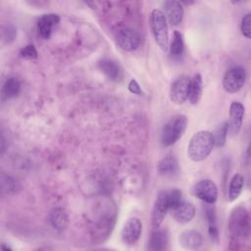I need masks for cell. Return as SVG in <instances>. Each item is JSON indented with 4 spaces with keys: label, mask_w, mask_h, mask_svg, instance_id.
<instances>
[{
    "label": "cell",
    "mask_w": 251,
    "mask_h": 251,
    "mask_svg": "<svg viewBox=\"0 0 251 251\" xmlns=\"http://www.w3.org/2000/svg\"><path fill=\"white\" fill-rule=\"evenodd\" d=\"M215 146L213 133L208 130H200L190 138L187 155L193 162H200L206 159Z\"/></svg>",
    "instance_id": "1"
},
{
    "label": "cell",
    "mask_w": 251,
    "mask_h": 251,
    "mask_svg": "<svg viewBox=\"0 0 251 251\" xmlns=\"http://www.w3.org/2000/svg\"><path fill=\"white\" fill-rule=\"evenodd\" d=\"M228 230L231 236V243L238 244L240 240L247 239L250 235V219L246 208L235 207L229 216Z\"/></svg>",
    "instance_id": "2"
},
{
    "label": "cell",
    "mask_w": 251,
    "mask_h": 251,
    "mask_svg": "<svg viewBox=\"0 0 251 251\" xmlns=\"http://www.w3.org/2000/svg\"><path fill=\"white\" fill-rule=\"evenodd\" d=\"M149 25L152 34L159 47L167 52L169 49V31L165 13L160 9H154L150 13Z\"/></svg>",
    "instance_id": "3"
},
{
    "label": "cell",
    "mask_w": 251,
    "mask_h": 251,
    "mask_svg": "<svg viewBox=\"0 0 251 251\" xmlns=\"http://www.w3.org/2000/svg\"><path fill=\"white\" fill-rule=\"evenodd\" d=\"M187 118L184 115L172 117L164 126L161 133V142L164 146H172L178 141L185 132Z\"/></svg>",
    "instance_id": "4"
},
{
    "label": "cell",
    "mask_w": 251,
    "mask_h": 251,
    "mask_svg": "<svg viewBox=\"0 0 251 251\" xmlns=\"http://www.w3.org/2000/svg\"><path fill=\"white\" fill-rule=\"evenodd\" d=\"M246 79L245 70L241 67H234L229 69L224 75L223 87L228 93H235L239 91Z\"/></svg>",
    "instance_id": "5"
},
{
    "label": "cell",
    "mask_w": 251,
    "mask_h": 251,
    "mask_svg": "<svg viewBox=\"0 0 251 251\" xmlns=\"http://www.w3.org/2000/svg\"><path fill=\"white\" fill-rule=\"evenodd\" d=\"M116 42L118 46L125 51L135 50L140 43L138 32L130 27H122L116 32Z\"/></svg>",
    "instance_id": "6"
},
{
    "label": "cell",
    "mask_w": 251,
    "mask_h": 251,
    "mask_svg": "<svg viewBox=\"0 0 251 251\" xmlns=\"http://www.w3.org/2000/svg\"><path fill=\"white\" fill-rule=\"evenodd\" d=\"M190 78L187 76L177 77L171 85L170 99L176 105L183 104L188 100Z\"/></svg>",
    "instance_id": "7"
},
{
    "label": "cell",
    "mask_w": 251,
    "mask_h": 251,
    "mask_svg": "<svg viewBox=\"0 0 251 251\" xmlns=\"http://www.w3.org/2000/svg\"><path fill=\"white\" fill-rule=\"evenodd\" d=\"M193 193L202 201L214 204L218 198V188L216 183L211 179L199 180L193 186Z\"/></svg>",
    "instance_id": "8"
},
{
    "label": "cell",
    "mask_w": 251,
    "mask_h": 251,
    "mask_svg": "<svg viewBox=\"0 0 251 251\" xmlns=\"http://www.w3.org/2000/svg\"><path fill=\"white\" fill-rule=\"evenodd\" d=\"M142 231V223L140 222L139 219L137 218H130L128 219L121 231V237L124 243L128 244V245H133L135 244Z\"/></svg>",
    "instance_id": "9"
},
{
    "label": "cell",
    "mask_w": 251,
    "mask_h": 251,
    "mask_svg": "<svg viewBox=\"0 0 251 251\" xmlns=\"http://www.w3.org/2000/svg\"><path fill=\"white\" fill-rule=\"evenodd\" d=\"M169 211L168 205V192L161 191L156 197L153 210H152V217L151 222L154 228H159L162 225L167 212Z\"/></svg>",
    "instance_id": "10"
},
{
    "label": "cell",
    "mask_w": 251,
    "mask_h": 251,
    "mask_svg": "<svg viewBox=\"0 0 251 251\" xmlns=\"http://www.w3.org/2000/svg\"><path fill=\"white\" fill-rule=\"evenodd\" d=\"M244 106L234 101L230 104L229 107V122L227 123L228 131L231 135H235L239 132L241 126H242V120L244 116Z\"/></svg>",
    "instance_id": "11"
},
{
    "label": "cell",
    "mask_w": 251,
    "mask_h": 251,
    "mask_svg": "<svg viewBox=\"0 0 251 251\" xmlns=\"http://www.w3.org/2000/svg\"><path fill=\"white\" fill-rule=\"evenodd\" d=\"M60 18L56 14L42 15L37 21V31L42 38H49L53 27L59 23Z\"/></svg>",
    "instance_id": "12"
},
{
    "label": "cell",
    "mask_w": 251,
    "mask_h": 251,
    "mask_svg": "<svg viewBox=\"0 0 251 251\" xmlns=\"http://www.w3.org/2000/svg\"><path fill=\"white\" fill-rule=\"evenodd\" d=\"M165 16L173 25H177L181 23L183 18V7L180 2L170 0L164 3Z\"/></svg>",
    "instance_id": "13"
},
{
    "label": "cell",
    "mask_w": 251,
    "mask_h": 251,
    "mask_svg": "<svg viewBox=\"0 0 251 251\" xmlns=\"http://www.w3.org/2000/svg\"><path fill=\"white\" fill-rule=\"evenodd\" d=\"M179 243L185 249L195 250L201 247L203 238L199 231L195 229H186L179 234Z\"/></svg>",
    "instance_id": "14"
},
{
    "label": "cell",
    "mask_w": 251,
    "mask_h": 251,
    "mask_svg": "<svg viewBox=\"0 0 251 251\" xmlns=\"http://www.w3.org/2000/svg\"><path fill=\"white\" fill-rule=\"evenodd\" d=\"M158 172L163 176H174L178 173V161L175 154L169 153L158 164Z\"/></svg>",
    "instance_id": "15"
},
{
    "label": "cell",
    "mask_w": 251,
    "mask_h": 251,
    "mask_svg": "<svg viewBox=\"0 0 251 251\" xmlns=\"http://www.w3.org/2000/svg\"><path fill=\"white\" fill-rule=\"evenodd\" d=\"M174 219L180 224L189 223L195 216V207L191 202L183 201L178 207L171 211Z\"/></svg>",
    "instance_id": "16"
},
{
    "label": "cell",
    "mask_w": 251,
    "mask_h": 251,
    "mask_svg": "<svg viewBox=\"0 0 251 251\" xmlns=\"http://www.w3.org/2000/svg\"><path fill=\"white\" fill-rule=\"evenodd\" d=\"M98 68L99 70L111 80L117 81L122 78V70L120 66L109 59H104L98 63Z\"/></svg>",
    "instance_id": "17"
},
{
    "label": "cell",
    "mask_w": 251,
    "mask_h": 251,
    "mask_svg": "<svg viewBox=\"0 0 251 251\" xmlns=\"http://www.w3.org/2000/svg\"><path fill=\"white\" fill-rule=\"evenodd\" d=\"M168 235L163 229H156L151 233L148 249L152 251H161L168 248Z\"/></svg>",
    "instance_id": "18"
},
{
    "label": "cell",
    "mask_w": 251,
    "mask_h": 251,
    "mask_svg": "<svg viewBox=\"0 0 251 251\" xmlns=\"http://www.w3.org/2000/svg\"><path fill=\"white\" fill-rule=\"evenodd\" d=\"M48 222L56 229H64L68 226L69 218L66 211L62 208L53 209L48 215Z\"/></svg>",
    "instance_id": "19"
},
{
    "label": "cell",
    "mask_w": 251,
    "mask_h": 251,
    "mask_svg": "<svg viewBox=\"0 0 251 251\" xmlns=\"http://www.w3.org/2000/svg\"><path fill=\"white\" fill-rule=\"evenodd\" d=\"M205 215H206V218H207L208 231H209L210 237L213 240H218L219 230H218L217 218H216V210H215L214 204L207 203L205 205Z\"/></svg>",
    "instance_id": "20"
},
{
    "label": "cell",
    "mask_w": 251,
    "mask_h": 251,
    "mask_svg": "<svg viewBox=\"0 0 251 251\" xmlns=\"http://www.w3.org/2000/svg\"><path fill=\"white\" fill-rule=\"evenodd\" d=\"M202 97V77L200 74L194 75L192 79H190L188 100L191 104L196 105L199 103Z\"/></svg>",
    "instance_id": "21"
},
{
    "label": "cell",
    "mask_w": 251,
    "mask_h": 251,
    "mask_svg": "<svg viewBox=\"0 0 251 251\" xmlns=\"http://www.w3.org/2000/svg\"><path fill=\"white\" fill-rule=\"evenodd\" d=\"M21 90V83L16 77H8L2 86V99L8 100L16 97Z\"/></svg>",
    "instance_id": "22"
},
{
    "label": "cell",
    "mask_w": 251,
    "mask_h": 251,
    "mask_svg": "<svg viewBox=\"0 0 251 251\" xmlns=\"http://www.w3.org/2000/svg\"><path fill=\"white\" fill-rule=\"evenodd\" d=\"M243 184L244 177L241 175L236 174L231 177L228 186V198L230 201H234L239 197L243 188Z\"/></svg>",
    "instance_id": "23"
},
{
    "label": "cell",
    "mask_w": 251,
    "mask_h": 251,
    "mask_svg": "<svg viewBox=\"0 0 251 251\" xmlns=\"http://www.w3.org/2000/svg\"><path fill=\"white\" fill-rule=\"evenodd\" d=\"M184 51V43L182 34L178 30H175L170 46V52L173 58H180Z\"/></svg>",
    "instance_id": "24"
},
{
    "label": "cell",
    "mask_w": 251,
    "mask_h": 251,
    "mask_svg": "<svg viewBox=\"0 0 251 251\" xmlns=\"http://www.w3.org/2000/svg\"><path fill=\"white\" fill-rule=\"evenodd\" d=\"M184 201L183 195L181 190L179 189H173L170 192H168V205H169V211H173L176 207H178L182 202Z\"/></svg>",
    "instance_id": "25"
},
{
    "label": "cell",
    "mask_w": 251,
    "mask_h": 251,
    "mask_svg": "<svg viewBox=\"0 0 251 251\" xmlns=\"http://www.w3.org/2000/svg\"><path fill=\"white\" fill-rule=\"evenodd\" d=\"M227 132H228L227 123H224V124L217 129L216 133L213 134V136H214V141H215V145H216L217 147H222V146L225 145Z\"/></svg>",
    "instance_id": "26"
},
{
    "label": "cell",
    "mask_w": 251,
    "mask_h": 251,
    "mask_svg": "<svg viewBox=\"0 0 251 251\" xmlns=\"http://www.w3.org/2000/svg\"><path fill=\"white\" fill-rule=\"evenodd\" d=\"M17 35L16 28L12 25H8L5 28L2 30V40L6 41L7 43L12 42Z\"/></svg>",
    "instance_id": "27"
},
{
    "label": "cell",
    "mask_w": 251,
    "mask_h": 251,
    "mask_svg": "<svg viewBox=\"0 0 251 251\" xmlns=\"http://www.w3.org/2000/svg\"><path fill=\"white\" fill-rule=\"evenodd\" d=\"M241 31L245 37L247 38L251 37V15L250 14H247L243 17L241 22Z\"/></svg>",
    "instance_id": "28"
},
{
    "label": "cell",
    "mask_w": 251,
    "mask_h": 251,
    "mask_svg": "<svg viewBox=\"0 0 251 251\" xmlns=\"http://www.w3.org/2000/svg\"><path fill=\"white\" fill-rule=\"evenodd\" d=\"M15 189V181L9 177V176H5L4 175H2L1 177V190L2 193L6 192V193H10Z\"/></svg>",
    "instance_id": "29"
},
{
    "label": "cell",
    "mask_w": 251,
    "mask_h": 251,
    "mask_svg": "<svg viewBox=\"0 0 251 251\" xmlns=\"http://www.w3.org/2000/svg\"><path fill=\"white\" fill-rule=\"evenodd\" d=\"M20 54L22 57L26 58V59H34L37 57V52L33 45H27V46L22 48L20 51Z\"/></svg>",
    "instance_id": "30"
},
{
    "label": "cell",
    "mask_w": 251,
    "mask_h": 251,
    "mask_svg": "<svg viewBox=\"0 0 251 251\" xmlns=\"http://www.w3.org/2000/svg\"><path fill=\"white\" fill-rule=\"evenodd\" d=\"M128 90L133 93V94H136V95H143V91L142 89L140 88L139 84L137 83L136 80L134 79H131L128 83Z\"/></svg>",
    "instance_id": "31"
}]
</instances>
